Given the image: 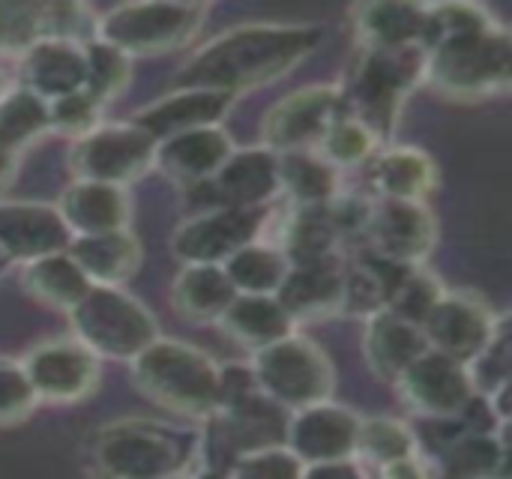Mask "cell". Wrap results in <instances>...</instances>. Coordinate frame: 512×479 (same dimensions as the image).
<instances>
[{"mask_svg": "<svg viewBox=\"0 0 512 479\" xmlns=\"http://www.w3.org/2000/svg\"><path fill=\"white\" fill-rule=\"evenodd\" d=\"M360 414L345 405L321 402L288 414L285 426V447L309 468L327 462H345L357 456V435H360Z\"/></svg>", "mask_w": 512, "mask_h": 479, "instance_id": "cell-16", "label": "cell"}, {"mask_svg": "<svg viewBox=\"0 0 512 479\" xmlns=\"http://www.w3.org/2000/svg\"><path fill=\"white\" fill-rule=\"evenodd\" d=\"M42 39V3L0 0V57H21Z\"/></svg>", "mask_w": 512, "mask_h": 479, "instance_id": "cell-42", "label": "cell"}, {"mask_svg": "<svg viewBox=\"0 0 512 479\" xmlns=\"http://www.w3.org/2000/svg\"><path fill=\"white\" fill-rule=\"evenodd\" d=\"M54 207L72 237L120 231V228H129V219H132L129 189L96 183V180H72Z\"/></svg>", "mask_w": 512, "mask_h": 479, "instance_id": "cell-23", "label": "cell"}, {"mask_svg": "<svg viewBox=\"0 0 512 479\" xmlns=\"http://www.w3.org/2000/svg\"><path fill=\"white\" fill-rule=\"evenodd\" d=\"M366 237L375 258L396 267H423L438 246V219L420 201L378 198Z\"/></svg>", "mask_w": 512, "mask_h": 479, "instance_id": "cell-15", "label": "cell"}, {"mask_svg": "<svg viewBox=\"0 0 512 479\" xmlns=\"http://www.w3.org/2000/svg\"><path fill=\"white\" fill-rule=\"evenodd\" d=\"M429 351V342L423 336V330L399 315H393L390 309L366 318V336H363V354L369 369L387 381L396 384L405 369L420 360Z\"/></svg>", "mask_w": 512, "mask_h": 479, "instance_id": "cell-26", "label": "cell"}, {"mask_svg": "<svg viewBox=\"0 0 512 479\" xmlns=\"http://www.w3.org/2000/svg\"><path fill=\"white\" fill-rule=\"evenodd\" d=\"M423 48H363L348 87H342L345 111L354 114L381 144L390 141V135L399 126V114L411 90L423 81Z\"/></svg>", "mask_w": 512, "mask_h": 479, "instance_id": "cell-5", "label": "cell"}, {"mask_svg": "<svg viewBox=\"0 0 512 479\" xmlns=\"http://www.w3.org/2000/svg\"><path fill=\"white\" fill-rule=\"evenodd\" d=\"M423 81L453 99L507 93L512 81L510 30L495 21L483 30L432 45L423 60Z\"/></svg>", "mask_w": 512, "mask_h": 479, "instance_id": "cell-4", "label": "cell"}, {"mask_svg": "<svg viewBox=\"0 0 512 479\" xmlns=\"http://www.w3.org/2000/svg\"><path fill=\"white\" fill-rule=\"evenodd\" d=\"M231 150H234V138L228 135L225 126H201L159 141L153 168L183 186L207 183L219 171V165L231 156Z\"/></svg>", "mask_w": 512, "mask_h": 479, "instance_id": "cell-21", "label": "cell"}, {"mask_svg": "<svg viewBox=\"0 0 512 479\" xmlns=\"http://www.w3.org/2000/svg\"><path fill=\"white\" fill-rule=\"evenodd\" d=\"M9 84H12V81H9V78H6V72L0 69V93H3V90H6Z\"/></svg>", "mask_w": 512, "mask_h": 479, "instance_id": "cell-50", "label": "cell"}, {"mask_svg": "<svg viewBox=\"0 0 512 479\" xmlns=\"http://www.w3.org/2000/svg\"><path fill=\"white\" fill-rule=\"evenodd\" d=\"M324 42V27L291 21L240 24L198 51H192L174 75V87H201L219 93H246L294 72Z\"/></svg>", "mask_w": 512, "mask_h": 479, "instance_id": "cell-1", "label": "cell"}, {"mask_svg": "<svg viewBox=\"0 0 512 479\" xmlns=\"http://www.w3.org/2000/svg\"><path fill=\"white\" fill-rule=\"evenodd\" d=\"M342 111H345L342 87L336 84L300 87L267 111L261 123V144L273 153L318 150L327 129Z\"/></svg>", "mask_w": 512, "mask_h": 479, "instance_id": "cell-10", "label": "cell"}, {"mask_svg": "<svg viewBox=\"0 0 512 479\" xmlns=\"http://www.w3.org/2000/svg\"><path fill=\"white\" fill-rule=\"evenodd\" d=\"M207 186L213 189L219 207L264 210L279 198V153L264 144L234 147Z\"/></svg>", "mask_w": 512, "mask_h": 479, "instance_id": "cell-17", "label": "cell"}, {"mask_svg": "<svg viewBox=\"0 0 512 479\" xmlns=\"http://www.w3.org/2000/svg\"><path fill=\"white\" fill-rule=\"evenodd\" d=\"M303 471L306 465L285 444H273L234 459L225 479H303Z\"/></svg>", "mask_w": 512, "mask_h": 479, "instance_id": "cell-43", "label": "cell"}, {"mask_svg": "<svg viewBox=\"0 0 512 479\" xmlns=\"http://www.w3.org/2000/svg\"><path fill=\"white\" fill-rule=\"evenodd\" d=\"M276 246L291 264L339 255V234L330 222L327 207H291V216L285 219Z\"/></svg>", "mask_w": 512, "mask_h": 479, "instance_id": "cell-35", "label": "cell"}, {"mask_svg": "<svg viewBox=\"0 0 512 479\" xmlns=\"http://www.w3.org/2000/svg\"><path fill=\"white\" fill-rule=\"evenodd\" d=\"M231 93L219 90H201V87H174L162 99L138 108L132 114V123L144 129L150 138L165 141L171 135L201 129V126H222L228 111L234 108Z\"/></svg>", "mask_w": 512, "mask_h": 479, "instance_id": "cell-19", "label": "cell"}, {"mask_svg": "<svg viewBox=\"0 0 512 479\" xmlns=\"http://www.w3.org/2000/svg\"><path fill=\"white\" fill-rule=\"evenodd\" d=\"M39 408L21 360L0 357V426H15Z\"/></svg>", "mask_w": 512, "mask_h": 479, "instance_id": "cell-46", "label": "cell"}, {"mask_svg": "<svg viewBox=\"0 0 512 479\" xmlns=\"http://www.w3.org/2000/svg\"><path fill=\"white\" fill-rule=\"evenodd\" d=\"M237 291L219 264H183L171 285L174 309L192 324H219Z\"/></svg>", "mask_w": 512, "mask_h": 479, "instance_id": "cell-29", "label": "cell"}, {"mask_svg": "<svg viewBox=\"0 0 512 479\" xmlns=\"http://www.w3.org/2000/svg\"><path fill=\"white\" fill-rule=\"evenodd\" d=\"M177 479H192V477H177Z\"/></svg>", "mask_w": 512, "mask_h": 479, "instance_id": "cell-51", "label": "cell"}, {"mask_svg": "<svg viewBox=\"0 0 512 479\" xmlns=\"http://www.w3.org/2000/svg\"><path fill=\"white\" fill-rule=\"evenodd\" d=\"M207 12L210 9L204 3H177V0L120 3L99 15L96 39L120 48L129 57L168 54L198 39Z\"/></svg>", "mask_w": 512, "mask_h": 479, "instance_id": "cell-8", "label": "cell"}, {"mask_svg": "<svg viewBox=\"0 0 512 479\" xmlns=\"http://www.w3.org/2000/svg\"><path fill=\"white\" fill-rule=\"evenodd\" d=\"M66 252L90 279V285H111V288L126 285L141 270L144 261L141 240L132 228L72 237Z\"/></svg>", "mask_w": 512, "mask_h": 479, "instance_id": "cell-24", "label": "cell"}, {"mask_svg": "<svg viewBox=\"0 0 512 479\" xmlns=\"http://www.w3.org/2000/svg\"><path fill=\"white\" fill-rule=\"evenodd\" d=\"M444 294H447V288H444V282L435 273H429L426 267H408L402 273V279H399L387 309L393 315L423 327V321L429 318V312L438 306V300Z\"/></svg>", "mask_w": 512, "mask_h": 479, "instance_id": "cell-41", "label": "cell"}, {"mask_svg": "<svg viewBox=\"0 0 512 479\" xmlns=\"http://www.w3.org/2000/svg\"><path fill=\"white\" fill-rule=\"evenodd\" d=\"M105 114V105L87 93V90H75L69 96H60L54 102H48V123L54 132H63V135H72V138H81L87 132H93Z\"/></svg>", "mask_w": 512, "mask_h": 479, "instance_id": "cell-45", "label": "cell"}, {"mask_svg": "<svg viewBox=\"0 0 512 479\" xmlns=\"http://www.w3.org/2000/svg\"><path fill=\"white\" fill-rule=\"evenodd\" d=\"M84 66H87L84 90L93 93L102 105L117 99L132 81V57L102 39H90L84 45Z\"/></svg>", "mask_w": 512, "mask_h": 479, "instance_id": "cell-39", "label": "cell"}, {"mask_svg": "<svg viewBox=\"0 0 512 479\" xmlns=\"http://www.w3.org/2000/svg\"><path fill=\"white\" fill-rule=\"evenodd\" d=\"M84 81V45L63 39H39L18 57V84L33 90L45 102L84 90Z\"/></svg>", "mask_w": 512, "mask_h": 479, "instance_id": "cell-22", "label": "cell"}, {"mask_svg": "<svg viewBox=\"0 0 512 479\" xmlns=\"http://www.w3.org/2000/svg\"><path fill=\"white\" fill-rule=\"evenodd\" d=\"M342 192V171L318 150L279 153V195L291 207H327Z\"/></svg>", "mask_w": 512, "mask_h": 479, "instance_id": "cell-30", "label": "cell"}, {"mask_svg": "<svg viewBox=\"0 0 512 479\" xmlns=\"http://www.w3.org/2000/svg\"><path fill=\"white\" fill-rule=\"evenodd\" d=\"M438 479H510L507 426L468 429L441 453Z\"/></svg>", "mask_w": 512, "mask_h": 479, "instance_id": "cell-28", "label": "cell"}, {"mask_svg": "<svg viewBox=\"0 0 512 479\" xmlns=\"http://www.w3.org/2000/svg\"><path fill=\"white\" fill-rule=\"evenodd\" d=\"M219 327L240 345L261 351L291 333H297V324L282 309L276 297H252L237 294V300L228 306V312L219 318Z\"/></svg>", "mask_w": 512, "mask_h": 479, "instance_id": "cell-31", "label": "cell"}, {"mask_svg": "<svg viewBox=\"0 0 512 479\" xmlns=\"http://www.w3.org/2000/svg\"><path fill=\"white\" fill-rule=\"evenodd\" d=\"M99 15L87 3H42V39L87 45L96 39Z\"/></svg>", "mask_w": 512, "mask_h": 479, "instance_id": "cell-44", "label": "cell"}, {"mask_svg": "<svg viewBox=\"0 0 512 479\" xmlns=\"http://www.w3.org/2000/svg\"><path fill=\"white\" fill-rule=\"evenodd\" d=\"M369 183L384 201H420L438 189L435 159L420 147H381L369 162Z\"/></svg>", "mask_w": 512, "mask_h": 479, "instance_id": "cell-25", "label": "cell"}, {"mask_svg": "<svg viewBox=\"0 0 512 479\" xmlns=\"http://www.w3.org/2000/svg\"><path fill=\"white\" fill-rule=\"evenodd\" d=\"M66 315L72 336L99 360L132 363L159 339V324L153 312L123 288L93 285Z\"/></svg>", "mask_w": 512, "mask_h": 479, "instance_id": "cell-6", "label": "cell"}, {"mask_svg": "<svg viewBox=\"0 0 512 479\" xmlns=\"http://www.w3.org/2000/svg\"><path fill=\"white\" fill-rule=\"evenodd\" d=\"M402 396V402L426 417V420H462L468 408L477 402V393L468 378V366L438 354L426 351L420 360H414L405 375L393 384Z\"/></svg>", "mask_w": 512, "mask_h": 479, "instance_id": "cell-13", "label": "cell"}, {"mask_svg": "<svg viewBox=\"0 0 512 479\" xmlns=\"http://www.w3.org/2000/svg\"><path fill=\"white\" fill-rule=\"evenodd\" d=\"M51 129L48 102L18 81L0 93V147L9 153H21L27 144L39 141Z\"/></svg>", "mask_w": 512, "mask_h": 479, "instance_id": "cell-36", "label": "cell"}, {"mask_svg": "<svg viewBox=\"0 0 512 479\" xmlns=\"http://www.w3.org/2000/svg\"><path fill=\"white\" fill-rule=\"evenodd\" d=\"M435 479H438V477H435Z\"/></svg>", "mask_w": 512, "mask_h": 479, "instance_id": "cell-52", "label": "cell"}, {"mask_svg": "<svg viewBox=\"0 0 512 479\" xmlns=\"http://www.w3.org/2000/svg\"><path fill=\"white\" fill-rule=\"evenodd\" d=\"M72 234L54 204L0 198V258L27 264L42 255L66 252Z\"/></svg>", "mask_w": 512, "mask_h": 479, "instance_id": "cell-18", "label": "cell"}, {"mask_svg": "<svg viewBox=\"0 0 512 479\" xmlns=\"http://www.w3.org/2000/svg\"><path fill=\"white\" fill-rule=\"evenodd\" d=\"M249 369L255 375L258 393L288 414L330 402L336 390V369L330 354L300 333L255 351Z\"/></svg>", "mask_w": 512, "mask_h": 479, "instance_id": "cell-7", "label": "cell"}, {"mask_svg": "<svg viewBox=\"0 0 512 479\" xmlns=\"http://www.w3.org/2000/svg\"><path fill=\"white\" fill-rule=\"evenodd\" d=\"M354 30L363 48H423L426 42V6L423 3H402V0H381V3H360L351 9Z\"/></svg>", "mask_w": 512, "mask_h": 479, "instance_id": "cell-27", "label": "cell"}, {"mask_svg": "<svg viewBox=\"0 0 512 479\" xmlns=\"http://www.w3.org/2000/svg\"><path fill=\"white\" fill-rule=\"evenodd\" d=\"M303 479H369L363 465L357 459L345 462H327V465H309L303 471Z\"/></svg>", "mask_w": 512, "mask_h": 479, "instance_id": "cell-48", "label": "cell"}, {"mask_svg": "<svg viewBox=\"0 0 512 479\" xmlns=\"http://www.w3.org/2000/svg\"><path fill=\"white\" fill-rule=\"evenodd\" d=\"M510 357V327H507V318H504V324L498 327L492 342L468 363V378H471V387H474L477 399L489 402V399L510 390Z\"/></svg>", "mask_w": 512, "mask_h": 479, "instance_id": "cell-40", "label": "cell"}, {"mask_svg": "<svg viewBox=\"0 0 512 479\" xmlns=\"http://www.w3.org/2000/svg\"><path fill=\"white\" fill-rule=\"evenodd\" d=\"M15 174H18V153H9L0 147V195L12 186Z\"/></svg>", "mask_w": 512, "mask_h": 479, "instance_id": "cell-49", "label": "cell"}, {"mask_svg": "<svg viewBox=\"0 0 512 479\" xmlns=\"http://www.w3.org/2000/svg\"><path fill=\"white\" fill-rule=\"evenodd\" d=\"M384 144L348 111H342L333 126L327 129L324 141L318 144V153L333 165V168H363L375 159V153Z\"/></svg>", "mask_w": 512, "mask_h": 479, "instance_id": "cell-38", "label": "cell"}, {"mask_svg": "<svg viewBox=\"0 0 512 479\" xmlns=\"http://www.w3.org/2000/svg\"><path fill=\"white\" fill-rule=\"evenodd\" d=\"M378 479H435V471H432V465L420 453V456L399 459L393 465L378 468Z\"/></svg>", "mask_w": 512, "mask_h": 479, "instance_id": "cell-47", "label": "cell"}, {"mask_svg": "<svg viewBox=\"0 0 512 479\" xmlns=\"http://www.w3.org/2000/svg\"><path fill=\"white\" fill-rule=\"evenodd\" d=\"M222 270L228 273L231 285L237 294H252V297H276L288 270H291V261L282 255V249L270 240L264 243L261 237L252 240L249 246H243L240 252H234Z\"/></svg>", "mask_w": 512, "mask_h": 479, "instance_id": "cell-34", "label": "cell"}, {"mask_svg": "<svg viewBox=\"0 0 512 479\" xmlns=\"http://www.w3.org/2000/svg\"><path fill=\"white\" fill-rule=\"evenodd\" d=\"M408 267H396L390 261H381L375 255L345 264V282H342V315L354 318H372L390 306V297Z\"/></svg>", "mask_w": 512, "mask_h": 479, "instance_id": "cell-33", "label": "cell"}, {"mask_svg": "<svg viewBox=\"0 0 512 479\" xmlns=\"http://www.w3.org/2000/svg\"><path fill=\"white\" fill-rule=\"evenodd\" d=\"M93 459L105 479L192 477V471L204 465V441L195 429L126 417L99 429Z\"/></svg>", "mask_w": 512, "mask_h": 479, "instance_id": "cell-2", "label": "cell"}, {"mask_svg": "<svg viewBox=\"0 0 512 479\" xmlns=\"http://www.w3.org/2000/svg\"><path fill=\"white\" fill-rule=\"evenodd\" d=\"M156 138L126 123H99L93 132L75 138L69 150V165L75 180H96L111 186H129L153 168Z\"/></svg>", "mask_w": 512, "mask_h": 479, "instance_id": "cell-9", "label": "cell"}, {"mask_svg": "<svg viewBox=\"0 0 512 479\" xmlns=\"http://www.w3.org/2000/svg\"><path fill=\"white\" fill-rule=\"evenodd\" d=\"M501 324L504 318H498L483 297L471 291H447L420 330L432 351L468 366L492 342Z\"/></svg>", "mask_w": 512, "mask_h": 479, "instance_id": "cell-14", "label": "cell"}, {"mask_svg": "<svg viewBox=\"0 0 512 479\" xmlns=\"http://www.w3.org/2000/svg\"><path fill=\"white\" fill-rule=\"evenodd\" d=\"M135 387L159 408L189 417L210 420L219 411V369L210 354L189 342L156 339L132 363Z\"/></svg>", "mask_w": 512, "mask_h": 479, "instance_id": "cell-3", "label": "cell"}, {"mask_svg": "<svg viewBox=\"0 0 512 479\" xmlns=\"http://www.w3.org/2000/svg\"><path fill=\"white\" fill-rule=\"evenodd\" d=\"M267 225L264 210L213 207L189 216L171 234V255L180 264H225L234 252L261 237Z\"/></svg>", "mask_w": 512, "mask_h": 479, "instance_id": "cell-12", "label": "cell"}, {"mask_svg": "<svg viewBox=\"0 0 512 479\" xmlns=\"http://www.w3.org/2000/svg\"><path fill=\"white\" fill-rule=\"evenodd\" d=\"M420 456V438L411 426L393 417H363L357 435V462L369 468H384L399 459Z\"/></svg>", "mask_w": 512, "mask_h": 479, "instance_id": "cell-37", "label": "cell"}, {"mask_svg": "<svg viewBox=\"0 0 512 479\" xmlns=\"http://www.w3.org/2000/svg\"><path fill=\"white\" fill-rule=\"evenodd\" d=\"M342 282H345V261L342 255L291 264L276 300L291 315L294 324L303 321H327L342 315Z\"/></svg>", "mask_w": 512, "mask_h": 479, "instance_id": "cell-20", "label": "cell"}, {"mask_svg": "<svg viewBox=\"0 0 512 479\" xmlns=\"http://www.w3.org/2000/svg\"><path fill=\"white\" fill-rule=\"evenodd\" d=\"M21 369L39 402L72 405L99 387L102 360L75 336L45 339L21 357Z\"/></svg>", "mask_w": 512, "mask_h": 479, "instance_id": "cell-11", "label": "cell"}, {"mask_svg": "<svg viewBox=\"0 0 512 479\" xmlns=\"http://www.w3.org/2000/svg\"><path fill=\"white\" fill-rule=\"evenodd\" d=\"M21 285L33 300L57 312H69L93 288L69 252H54L21 264Z\"/></svg>", "mask_w": 512, "mask_h": 479, "instance_id": "cell-32", "label": "cell"}]
</instances>
